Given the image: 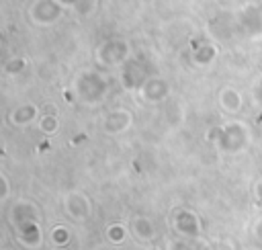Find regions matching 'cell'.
I'll use <instances>...</instances> for the list:
<instances>
[{
    "instance_id": "6da1fadb",
    "label": "cell",
    "mask_w": 262,
    "mask_h": 250,
    "mask_svg": "<svg viewBox=\"0 0 262 250\" xmlns=\"http://www.w3.org/2000/svg\"><path fill=\"white\" fill-rule=\"evenodd\" d=\"M207 139L213 141L219 154L223 156H237L246 152L252 143V129L246 121L231 119L219 127H213L207 133Z\"/></svg>"
},
{
    "instance_id": "7a4b0ae2",
    "label": "cell",
    "mask_w": 262,
    "mask_h": 250,
    "mask_svg": "<svg viewBox=\"0 0 262 250\" xmlns=\"http://www.w3.org/2000/svg\"><path fill=\"white\" fill-rule=\"evenodd\" d=\"M108 80L104 74L96 72V70H86L82 74L76 76L74 84H72V90H74V96L78 102L86 105V107H96L100 105L106 94H108Z\"/></svg>"
},
{
    "instance_id": "3957f363",
    "label": "cell",
    "mask_w": 262,
    "mask_h": 250,
    "mask_svg": "<svg viewBox=\"0 0 262 250\" xmlns=\"http://www.w3.org/2000/svg\"><path fill=\"white\" fill-rule=\"evenodd\" d=\"M94 57H96L98 66H102V68L125 66L131 59V45H129V41H125L121 37H111L96 47Z\"/></svg>"
},
{
    "instance_id": "277c9868",
    "label": "cell",
    "mask_w": 262,
    "mask_h": 250,
    "mask_svg": "<svg viewBox=\"0 0 262 250\" xmlns=\"http://www.w3.org/2000/svg\"><path fill=\"white\" fill-rule=\"evenodd\" d=\"M172 230L184 238V240H199L201 238V232H203V221L199 217L196 211L188 209V207H176L172 211Z\"/></svg>"
},
{
    "instance_id": "5b68a950",
    "label": "cell",
    "mask_w": 262,
    "mask_h": 250,
    "mask_svg": "<svg viewBox=\"0 0 262 250\" xmlns=\"http://www.w3.org/2000/svg\"><path fill=\"white\" fill-rule=\"evenodd\" d=\"M61 209L76 223H84L92 215V203H90L88 195L84 191H78V189L63 193V197H61Z\"/></svg>"
},
{
    "instance_id": "8992f818",
    "label": "cell",
    "mask_w": 262,
    "mask_h": 250,
    "mask_svg": "<svg viewBox=\"0 0 262 250\" xmlns=\"http://www.w3.org/2000/svg\"><path fill=\"white\" fill-rule=\"evenodd\" d=\"M63 10L66 8L57 0H35L29 8V18L33 25L47 27V25L57 23L63 16Z\"/></svg>"
},
{
    "instance_id": "52a82bcc",
    "label": "cell",
    "mask_w": 262,
    "mask_h": 250,
    "mask_svg": "<svg viewBox=\"0 0 262 250\" xmlns=\"http://www.w3.org/2000/svg\"><path fill=\"white\" fill-rule=\"evenodd\" d=\"M133 113L125 107H117V109H111L108 113H104L102 121H100V127L106 135H121L125 131H129L133 127Z\"/></svg>"
},
{
    "instance_id": "ba28073f",
    "label": "cell",
    "mask_w": 262,
    "mask_h": 250,
    "mask_svg": "<svg viewBox=\"0 0 262 250\" xmlns=\"http://www.w3.org/2000/svg\"><path fill=\"white\" fill-rule=\"evenodd\" d=\"M12 232H14V240L25 250H39L43 246L45 236H43V230H41V219L25 221V223L12 227Z\"/></svg>"
},
{
    "instance_id": "9c48e42d",
    "label": "cell",
    "mask_w": 262,
    "mask_h": 250,
    "mask_svg": "<svg viewBox=\"0 0 262 250\" xmlns=\"http://www.w3.org/2000/svg\"><path fill=\"white\" fill-rule=\"evenodd\" d=\"M139 98L147 105H162L170 94V84L160 76H147L137 88Z\"/></svg>"
},
{
    "instance_id": "30bf717a",
    "label": "cell",
    "mask_w": 262,
    "mask_h": 250,
    "mask_svg": "<svg viewBox=\"0 0 262 250\" xmlns=\"http://www.w3.org/2000/svg\"><path fill=\"white\" fill-rule=\"evenodd\" d=\"M33 219H41V211H39V205L29 201V199H18L10 205V211H8V223L10 227H16L25 221H33Z\"/></svg>"
},
{
    "instance_id": "8fae6325",
    "label": "cell",
    "mask_w": 262,
    "mask_h": 250,
    "mask_svg": "<svg viewBox=\"0 0 262 250\" xmlns=\"http://www.w3.org/2000/svg\"><path fill=\"white\" fill-rule=\"evenodd\" d=\"M37 119H39V107L33 105V102L18 105V107H14V109L8 113V121H10V125L16 127V129H25V127L33 125Z\"/></svg>"
},
{
    "instance_id": "7c38bea8",
    "label": "cell",
    "mask_w": 262,
    "mask_h": 250,
    "mask_svg": "<svg viewBox=\"0 0 262 250\" xmlns=\"http://www.w3.org/2000/svg\"><path fill=\"white\" fill-rule=\"evenodd\" d=\"M129 230H131V234H133L139 242H154L156 236H158L156 223H154V219L147 217V215H133L131 221H129Z\"/></svg>"
},
{
    "instance_id": "4fadbf2b",
    "label": "cell",
    "mask_w": 262,
    "mask_h": 250,
    "mask_svg": "<svg viewBox=\"0 0 262 250\" xmlns=\"http://www.w3.org/2000/svg\"><path fill=\"white\" fill-rule=\"evenodd\" d=\"M239 23L248 35H262V4H248L239 12Z\"/></svg>"
},
{
    "instance_id": "5bb4252c",
    "label": "cell",
    "mask_w": 262,
    "mask_h": 250,
    "mask_svg": "<svg viewBox=\"0 0 262 250\" xmlns=\"http://www.w3.org/2000/svg\"><path fill=\"white\" fill-rule=\"evenodd\" d=\"M219 105H221V109H223L225 113L235 115V113H239L242 107H244V96H242V92H239L237 88L225 86V88L219 92Z\"/></svg>"
},
{
    "instance_id": "9a60e30c",
    "label": "cell",
    "mask_w": 262,
    "mask_h": 250,
    "mask_svg": "<svg viewBox=\"0 0 262 250\" xmlns=\"http://www.w3.org/2000/svg\"><path fill=\"white\" fill-rule=\"evenodd\" d=\"M147 76L141 72V68L135 64V61H127L125 66H123V72H121V82H123V86L127 88V90H137L141 84H143V80H145Z\"/></svg>"
},
{
    "instance_id": "2e32d148",
    "label": "cell",
    "mask_w": 262,
    "mask_h": 250,
    "mask_svg": "<svg viewBox=\"0 0 262 250\" xmlns=\"http://www.w3.org/2000/svg\"><path fill=\"white\" fill-rule=\"evenodd\" d=\"M217 57V45L215 43H199L192 51V61L196 66H209Z\"/></svg>"
},
{
    "instance_id": "e0dca14e",
    "label": "cell",
    "mask_w": 262,
    "mask_h": 250,
    "mask_svg": "<svg viewBox=\"0 0 262 250\" xmlns=\"http://www.w3.org/2000/svg\"><path fill=\"white\" fill-rule=\"evenodd\" d=\"M129 232H131V230H129L125 223L115 221V223H108V227H106L104 236H106V242H108V244L119 246V244H123V242L129 238Z\"/></svg>"
},
{
    "instance_id": "ac0fdd59",
    "label": "cell",
    "mask_w": 262,
    "mask_h": 250,
    "mask_svg": "<svg viewBox=\"0 0 262 250\" xmlns=\"http://www.w3.org/2000/svg\"><path fill=\"white\" fill-rule=\"evenodd\" d=\"M49 240H51V244H53V246L63 248V246H68V244H70V240H72V232H70V227H68V225L57 223V225H53V227H51V232H49Z\"/></svg>"
},
{
    "instance_id": "d6986e66",
    "label": "cell",
    "mask_w": 262,
    "mask_h": 250,
    "mask_svg": "<svg viewBox=\"0 0 262 250\" xmlns=\"http://www.w3.org/2000/svg\"><path fill=\"white\" fill-rule=\"evenodd\" d=\"M39 129L43 131V133H55L57 129H59V119H57V115H53V113H45V115H41V119H39Z\"/></svg>"
},
{
    "instance_id": "ffe728a7",
    "label": "cell",
    "mask_w": 262,
    "mask_h": 250,
    "mask_svg": "<svg viewBox=\"0 0 262 250\" xmlns=\"http://www.w3.org/2000/svg\"><path fill=\"white\" fill-rule=\"evenodd\" d=\"M25 68H27V59H25V57H10V59L4 64V72L10 74V76L20 74Z\"/></svg>"
},
{
    "instance_id": "44dd1931",
    "label": "cell",
    "mask_w": 262,
    "mask_h": 250,
    "mask_svg": "<svg viewBox=\"0 0 262 250\" xmlns=\"http://www.w3.org/2000/svg\"><path fill=\"white\" fill-rule=\"evenodd\" d=\"M10 197V180L4 172H0V201H6Z\"/></svg>"
},
{
    "instance_id": "7402d4cb",
    "label": "cell",
    "mask_w": 262,
    "mask_h": 250,
    "mask_svg": "<svg viewBox=\"0 0 262 250\" xmlns=\"http://www.w3.org/2000/svg\"><path fill=\"white\" fill-rule=\"evenodd\" d=\"M254 199H256L258 205H262V178L254 184Z\"/></svg>"
},
{
    "instance_id": "603a6c76",
    "label": "cell",
    "mask_w": 262,
    "mask_h": 250,
    "mask_svg": "<svg viewBox=\"0 0 262 250\" xmlns=\"http://www.w3.org/2000/svg\"><path fill=\"white\" fill-rule=\"evenodd\" d=\"M254 238L258 240V242H262V217H258L256 219V223H254Z\"/></svg>"
},
{
    "instance_id": "cb8c5ba5",
    "label": "cell",
    "mask_w": 262,
    "mask_h": 250,
    "mask_svg": "<svg viewBox=\"0 0 262 250\" xmlns=\"http://www.w3.org/2000/svg\"><path fill=\"white\" fill-rule=\"evenodd\" d=\"M254 98H256V102L262 107V78H260L258 84L254 86Z\"/></svg>"
},
{
    "instance_id": "d4e9b609",
    "label": "cell",
    "mask_w": 262,
    "mask_h": 250,
    "mask_svg": "<svg viewBox=\"0 0 262 250\" xmlns=\"http://www.w3.org/2000/svg\"><path fill=\"white\" fill-rule=\"evenodd\" d=\"M166 250H186V242H170Z\"/></svg>"
},
{
    "instance_id": "484cf974",
    "label": "cell",
    "mask_w": 262,
    "mask_h": 250,
    "mask_svg": "<svg viewBox=\"0 0 262 250\" xmlns=\"http://www.w3.org/2000/svg\"><path fill=\"white\" fill-rule=\"evenodd\" d=\"M57 2H59L63 8H76V6H78L82 0H57Z\"/></svg>"
},
{
    "instance_id": "4316f807",
    "label": "cell",
    "mask_w": 262,
    "mask_h": 250,
    "mask_svg": "<svg viewBox=\"0 0 262 250\" xmlns=\"http://www.w3.org/2000/svg\"><path fill=\"white\" fill-rule=\"evenodd\" d=\"M92 250H117V248H115V244H98Z\"/></svg>"
}]
</instances>
